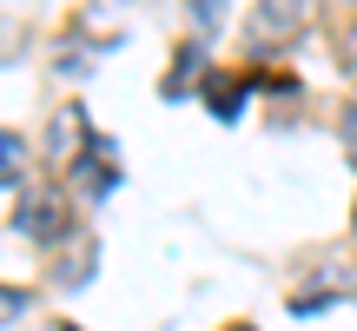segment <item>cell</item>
Instances as JSON below:
<instances>
[{
	"label": "cell",
	"mask_w": 357,
	"mask_h": 331,
	"mask_svg": "<svg viewBox=\"0 0 357 331\" xmlns=\"http://www.w3.org/2000/svg\"><path fill=\"white\" fill-rule=\"evenodd\" d=\"M86 146H93V140H86V113H79V106H60L53 126H47V153L60 159V166H73Z\"/></svg>",
	"instance_id": "cell-1"
},
{
	"label": "cell",
	"mask_w": 357,
	"mask_h": 331,
	"mask_svg": "<svg viewBox=\"0 0 357 331\" xmlns=\"http://www.w3.org/2000/svg\"><path fill=\"white\" fill-rule=\"evenodd\" d=\"M86 272H93V232H73L66 258L53 265V285H86Z\"/></svg>",
	"instance_id": "cell-2"
},
{
	"label": "cell",
	"mask_w": 357,
	"mask_h": 331,
	"mask_svg": "<svg viewBox=\"0 0 357 331\" xmlns=\"http://www.w3.org/2000/svg\"><path fill=\"white\" fill-rule=\"evenodd\" d=\"M205 106H212L218 119H238V106H245V87L231 73H205Z\"/></svg>",
	"instance_id": "cell-3"
},
{
	"label": "cell",
	"mask_w": 357,
	"mask_h": 331,
	"mask_svg": "<svg viewBox=\"0 0 357 331\" xmlns=\"http://www.w3.org/2000/svg\"><path fill=\"white\" fill-rule=\"evenodd\" d=\"M20 159H26V146L13 140V133H0V186H13V172H20Z\"/></svg>",
	"instance_id": "cell-4"
},
{
	"label": "cell",
	"mask_w": 357,
	"mask_h": 331,
	"mask_svg": "<svg viewBox=\"0 0 357 331\" xmlns=\"http://www.w3.org/2000/svg\"><path fill=\"white\" fill-rule=\"evenodd\" d=\"M20 311H26V292L20 285H0V325H13Z\"/></svg>",
	"instance_id": "cell-5"
},
{
	"label": "cell",
	"mask_w": 357,
	"mask_h": 331,
	"mask_svg": "<svg viewBox=\"0 0 357 331\" xmlns=\"http://www.w3.org/2000/svg\"><path fill=\"white\" fill-rule=\"evenodd\" d=\"M344 60H351V73H357V27L344 34Z\"/></svg>",
	"instance_id": "cell-6"
},
{
	"label": "cell",
	"mask_w": 357,
	"mask_h": 331,
	"mask_svg": "<svg viewBox=\"0 0 357 331\" xmlns=\"http://www.w3.org/2000/svg\"><path fill=\"white\" fill-rule=\"evenodd\" d=\"M344 126H351V146H357V113H351V119H344Z\"/></svg>",
	"instance_id": "cell-7"
},
{
	"label": "cell",
	"mask_w": 357,
	"mask_h": 331,
	"mask_svg": "<svg viewBox=\"0 0 357 331\" xmlns=\"http://www.w3.org/2000/svg\"><path fill=\"white\" fill-rule=\"evenodd\" d=\"M231 331H258V325H231Z\"/></svg>",
	"instance_id": "cell-8"
},
{
	"label": "cell",
	"mask_w": 357,
	"mask_h": 331,
	"mask_svg": "<svg viewBox=\"0 0 357 331\" xmlns=\"http://www.w3.org/2000/svg\"><path fill=\"white\" fill-rule=\"evenodd\" d=\"M351 226H357V205H351Z\"/></svg>",
	"instance_id": "cell-9"
},
{
	"label": "cell",
	"mask_w": 357,
	"mask_h": 331,
	"mask_svg": "<svg viewBox=\"0 0 357 331\" xmlns=\"http://www.w3.org/2000/svg\"><path fill=\"white\" fill-rule=\"evenodd\" d=\"M60 331H79V325H60Z\"/></svg>",
	"instance_id": "cell-10"
}]
</instances>
